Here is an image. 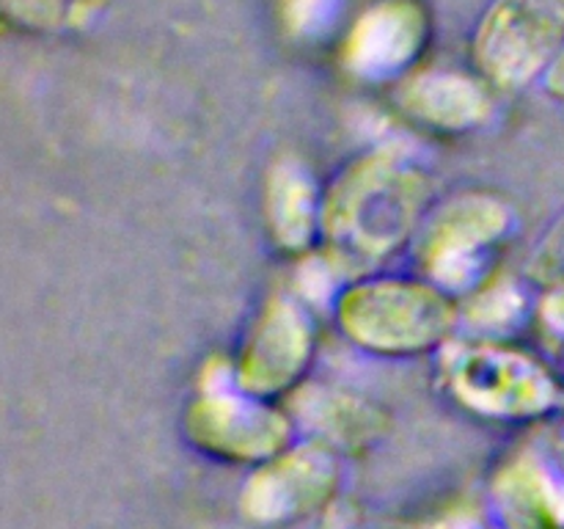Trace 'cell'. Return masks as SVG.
Returning a JSON list of instances; mask_svg holds the SVG:
<instances>
[{"label":"cell","instance_id":"cell-2","mask_svg":"<svg viewBox=\"0 0 564 529\" xmlns=\"http://www.w3.org/2000/svg\"><path fill=\"white\" fill-rule=\"evenodd\" d=\"M560 83L564 86V61L560 64Z\"/></svg>","mask_w":564,"mask_h":529},{"label":"cell","instance_id":"cell-1","mask_svg":"<svg viewBox=\"0 0 564 529\" xmlns=\"http://www.w3.org/2000/svg\"><path fill=\"white\" fill-rule=\"evenodd\" d=\"M562 36L564 0H501L482 50L499 75H527L543 64Z\"/></svg>","mask_w":564,"mask_h":529}]
</instances>
